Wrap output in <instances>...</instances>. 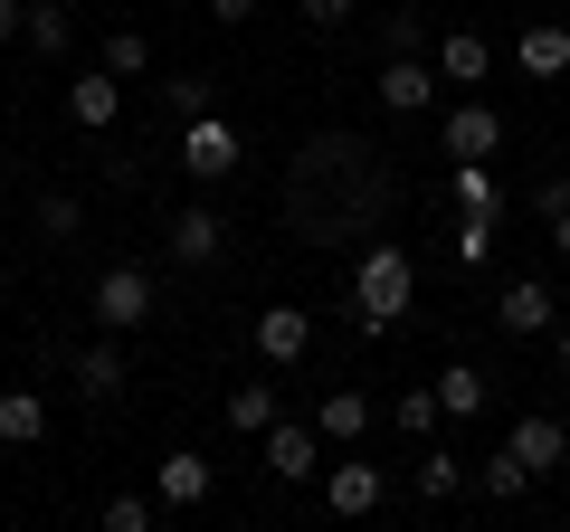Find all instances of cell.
Instances as JSON below:
<instances>
[{
    "label": "cell",
    "mask_w": 570,
    "mask_h": 532,
    "mask_svg": "<svg viewBox=\"0 0 570 532\" xmlns=\"http://www.w3.org/2000/svg\"><path fill=\"white\" fill-rule=\"evenodd\" d=\"M390 200H400V171H390L381 144H362V134H314V144L285 162V228L305 247L381 238Z\"/></svg>",
    "instance_id": "6da1fadb"
},
{
    "label": "cell",
    "mask_w": 570,
    "mask_h": 532,
    "mask_svg": "<svg viewBox=\"0 0 570 532\" xmlns=\"http://www.w3.org/2000/svg\"><path fill=\"white\" fill-rule=\"evenodd\" d=\"M409 305H419V257L400 238H362V257H352V333L390 343L409 324Z\"/></svg>",
    "instance_id": "7a4b0ae2"
},
{
    "label": "cell",
    "mask_w": 570,
    "mask_h": 532,
    "mask_svg": "<svg viewBox=\"0 0 570 532\" xmlns=\"http://www.w3.org/2000/svg\"><path fill=\"white\" fill-rule=\"evenodd\" d=\"M86 305H96V333H142V324H153V305H163V276L124 257V266H105V276H96Z\"/></svg>",
    "instance_id": "3957f363"
},
{
    "label": "cell",
    "mask_w": 570,
    "mask_h": 532,
    "mask_svg": "<svg viewBox=\"0 0 570 532\" xmlns=\"http://www.w3.org/2000/svg\"><path fill=\"white\" fill-rule=\"evenodd\" d=\"M438 152H448V162H494V152H504V115H494L485 96L438 105Z\"/></svg>",
    "instance_id": "277c9868"
},
{
    "label": "cell",
    "mask_w": 570,
    "mask_h": 532,
    "mask_svg": "<svg viewBox=\"0 0 570 532\" xmlns=\"http://www.w3.org/2000/svg\"><path fill=\"white\" fill-rule=\"evenodd\" d=\"M171 162L190 171V181H228V171L247 162V134L228 115H200V124H181V144H171Z\"/></svg>",
    "instance_id": "5b68a950"
},
{
    "label": "cell",
    "mask_w": 570,
    "mask_h": 532,
    "mask_svg": "<svg viewBox=\"0 0 570 532\" xmlns=\"http://www.w3.org/2000/svg\"><path fill=\"white\" fill-rule=\"evenodd\" d=\"M257 456H266L276 485H314V475H324V428H314V418H276V428L257 437Z\"/></svg>",
    "instance_id": "8992f818"
},
{
    "label": "cell",
    "mask_w": 570,
    "mask_h": 532,
    "mask_svg": "<svg viewBox=\"0 0 570 532\" xmlns=\"http://www.w3.org/2000/svg\"><path fill=\"white\" fill-rule=\"evenodd\" d=\"M381 115H438V96H448V77H438V58H381Z\"/></svg>",
    "instance_id": "52a82bcc"
},
{
    "label": "cell",
    "mask_w": 570,
    "mask_h": 532,
    "mask_svg": "<svg viewBox=\"0 0 570 532\" xmlns=\"http://www.w3.org/2000/svg\"><path fill=\"white\" fill-rule=\"evenodd\" d=\"M494 324H504L513 343H542V333H561V295H551L542 276H513V286L494 295Z\"/></svg>",
    "instance_id": "ba28073f"
},
{
    "label": "cell",
    "mask_w": 570,
    "mask_h": 532,
    "mask_svg": "<svg viewBox=\"0 0 570 532\" xmlns=\"http://www.w3.org/2000/svg\"><path fill=\"white\" fill-rule=\"evenodd\" d=\"M247 343H257L266 371H285V362H305V352H314V314L305 305H266V314H247Z\"/></svg>",
    "instance_id": "9c48e42d"
},
{
    "label": "cell",
    "mask_w": 570,
    "mask_h": 532,
    "mask_svg": "<svg viewBox=\"0 0 570 532\" xmlns=\"http://www.w3.org/2000/svg\"><path fill=\"white\" fill-rule=\"evenodd\" d=\"M390 504V475L371 466V456H343V466H324V513H343V523H362V513Z\"/></svg>",
    "instance_id": "30bf717a"
},
{
    "label": "cell",
    "mask_w": 570,
    "mask_h": 532,
    "mask_svg": "<svg viewBox=\"0 0 570 532\" xmlns=\"http://www.w3.org/2000/svg\"><path fill=\"white\" fill-rule=\"evenodd\" d=\"M67 124H77V134H115L124 124V77L115 67H86V77L67 86Z\"/></svg>",
    "instance_id": "8fae6325"
},
{
    "label": "cell",
    "mask_w": 570,
    "mask_h": 532,
    "mask_svg": "<svg viewBox=\"0 0 570 532\" xmlns=\"http://www.w3.org/2000/svg\"><path fill=\"white\" fill-rule=\"evenodd\" d=\"M219 247H228V219L209 200L171 209V266H219Z\"/></svg>",
    "instance_id": "7c38bea8"
},
{
    "label": "cell",
    "mask_w": 570,
    "mask_h": 532,
    "mask_svg": "<svg viewBox=\"0 0 570 532\" xmlns=\"http://www.w3.org/2000/svg\"><path fill=\"white\" fill-rule=\"evenodd\" d=\"M209 485H219V466H209L200 447H171L163 466H153V494H163L171 513H190V504H209Z\"/></svg>",
    "instance_id": "4fadbf2b"
},
{
    "label": "cell",
    "mask_w": 570,
    "mask_h": 532,
    "mask_svg": "<svg viewBox=\"0 0 570 532\" xmlns=\"http://www.w3.org/2000/svg\"><path fill=\"white\" fill-rule=\"evenodd\" d=\"M504 447L523 456L532 475H561V466H570V428H561V418H551V410H532V418H513V437H504Z\"/></svg>",
    "instance_id": "5bb4252c"
},
{
    "label": "cell",
    "mask_w": 570,
    "mask_h": 532,
    "mask_svg": "<svg viewBox=\"0 0 570 532\" xmlns=\"http://www.w3.org/2000/svg\"><path fill=\"white\" fill-rule=\"evenodd\" d=\"M513 67H523L532 86H561V77H570V29H561V20H532L523 39H513Z\"/></svg>",
    "instance_id": "9a60e30c"
},
{
    "label": "cell",
    "mask_w": 570,
    "mask_h": 532,
    "mask_svg": "<svg viewBox=\"0 0 570 532\" xmlns=\"http://www.w3.org/2000/svg\"><path fill=\"white\" fill-rule=\"evenodd\" d=\"M448 200L475 209V219H504L513 190H504V171H494V162H448Z\"/></svg>",
    "instance_id": "2e32d148"
},
{
    "label": "cell",
    "mask_w": 570,
    "mask_h": 532,
    "mask_svg": "<svg viewBox=\"0 0 570 532\" xmlns=\"http://www.w3.org/2000/svg\"><path fill=\"white\" fill-rule=\"evenodd\" d=\"M438 77L475 96V86L494 77V48H485V29H448V39H438Z\"/></svg>",
    "instance_id": "e0dca14e"
},
{
    "label": "cell",
    "mask_w": 570,
    "mask_h": 532,
    "mask_svg": "<svg viewBox=\"0 0 570 532\" xmlns=\"http://www.w3.org/2000/svg\"><path fill=\"white\" fill-rule=\"evenodd\" d=\"M314 428H324V447H362L371 437V400L362 390H324V400H314Z\"/></svg>",
    "instance_id": "ac0fdd59"
},
{
    "label": "cell",
    "mask_w": 570,
    "mask_h": 532,
    "mask_svg": "<svg viewBox=\"0 0 570 532\" xmlns=\"http://www.w3.org/2000/svg\"><path fill=\"white\" fill-rule=\"evenodd\" d=\"M219 418H228L238 437H266V428L285 418V400H276V381H238V390L219 400Z\"/></svg>",
    "instance_id": "d6986e66"
},
{
    "label": "cell",
    "mask_w": 570,
    "mask_h": 532,
    "mask_svg": "<svg viewBox=\"0 0 570 532\" xmlns=\"http://www.w3.org/2000/svg\"><path fill=\"white\" fill-rule=\"evenodd\" d=\"M428 390H438V410H448V418H475V410H485V400H494V381H485V371H475V362H448V371H438V381H428Z\"/></svg>",
    "instance_id": "ffe728a7"
},
{
    "label": "cell",
    "mask_w": 570,
    "mask_h": 532,
    "mask_svg": "<svg viewBox=\"0 0 570 532\" xmlns=\"http://www.w3.org/2000/svg\"><path fill=\"white\" fill-rule=\"evenodd\" d=\"M48 437V400L39 390H0V447H39Z\"/></svg>",
    "instance_id": "44dd1931"
},
{
    "label": "cell",
    "mask_w": 570,
    "mask_h": 532,
    "mask_svg": "<svg viewBox=\"0 0 570 532\" xmlns=\"http://www.w3.org/2000/svg\"><path fill=\"white\" fill-rule=\"evenodd\" d=\"M494 238H504V219H475V209H456V228H448V257L475 276V266H494Z\"/></svg>",
    "instance_id": "7402d4cb"
},
{
    "label": "cell",
    "mask_w": 570,
    "mask_h": 532,
    "mask_svg": "<svg viewBox=\"0 0 570 532\" xmlns=\"http://www.w3.org/2000/svg\"><path fill=\"white\" fill-rule=\"evenodd\" d=\"M475 485H485V494H494V504H523V494H532V485H542V475H532V466H523V456H513V447H494V456H485V466H475Z\"/></svg>",
    "instance_id": "603a6c76"
},
{
    "label": "cell",
    "mask_w": 570,
    "mask_h": 532,
    "mask_svg": "<svg viewBox=\"0 0 570 532\" xmlns=\"http://www.w3.org/2000/svg\"><path fill=\"white\" fill-rule=\"evenodd\" d=\"M124 381H134V371H124L115 343H86V352H77V390H86V400H115Z\"/></svg>",
    "instance_id": "cb8c5ba5"
},
{
    "label": "cell",
    "mask_w": 570,
    "mask_h": 532,
    "mask_svg": "<svg viewBox=\"0 0 570 532\" xmlns=\"http://www.w3.org/2000/svg\"><path fill=\"white\" fill-rule=\"evenodd\" d=\"M29 48H39V58H67V48H77V20H67V0H29Z\"/></svg>",
    "instance_id": "d4e9b609"
},
{
    "label": "cell",
    "mask_w": 570,
    "mask_h": 532,
    "mask_svg": "<svg viewBox=\"0 0 570 532\" xmlns=\"http://www.w3.org/2000/svg\"><path fill=\"white\" fill-rule=\"evenodd\" d=\"M419 494H428V504H456V494H466V456H456V447H428L419 456Z\"/></svg>",
    "instance_id": "484cf974"
},
{
    "label": "cell",
    "mask_w": 570,
    "mask_h": 532,
    "mask_svg": "<svg viewBox=\"0 0 570 532\" xmlns=\"http://www.w3.org/2000/svg\"><path fill=\"white\" fill-rule=\"evenodd\" d=\"M96 523L105 532H153V523H163V494H105Z\"/></svg>",
    "instance_id": "4316f807"
},
{
    "label": "cell",
    "mask_w": 570,
    "mask_h": 532,
    "mask_svg": "<svg viewBox=\"0 0 570 532\" xmlns=\"http://www.w3.org/2000/svg\"><path fill=\"white\" fill-rule=\"evenodd\" d=\"M163 115H171V124L219 115V86H209V77H171V86H163Z\"/></svg>",
    "instance_id": "83f0119b"
},
{
    "label": "cell",
    "mask_w": 570,
    "mask_h": 532,
    "mask_svg": "<svg viewBox=\"0 0 570 532\" xmlns=\"http://www.w3.org/2000/svg\"><path fill=\"white\" fill-rule=\"evenodd\" d=\"M96 67H115L124 86H134V77H153V39H142V29H115V39H105V58H96Z\"/></svg>",
    "instance_id": "f1b7e54d"
},
{
    "label": "cell",
    "mask_w": 570,
    "mask_h": 532,
    "mask_svg": "<svg viewBox=\"0 0 570 532\" xmlns=\"http://www.w3.org/2000/svg\"><path fill=\"white\" fill-rule=\"evenodd\" d=\"M77 228H86V200H77V190H48V200H39V238H48V247H67Z\"/></svg>",
    "instance_id": "f546056e"
},
{
    "label": "cell",
    "mask_w": 570,
    "mask_h": 532,
    "mask_svg": "<svg viewBox=\"0 0 570 532\" xmlns=\"http://www.w3.org/2000/svg\"><path fill=\"white\" fill-rule=\"evenodd\" d=\"M390 418H400V437H438V390H400V400H390Z\"/></svg>",
    "instance_id": "4dcf8cb0"
},
{
    "label": "cell",
    "mask_w": 570,
    "mask_h": 532,
    "mask_svg": "<svg viewBox=\"0 0 570 532\" xmlns=\"http://www.w3.org/2000/svg\"><path fill=\"white\" fill-rule=\"evenodd\" d=\"M371 39H381V58H419V48H428V20H419V10H390Z\"/></svg>",
    "instance_id": "1f68e13d"
},
{
    "label": "cell",
    "mask_w": 570,
    "mask_h": 532,
    "mask_svg": "<svg viewBox=\"0 0 570 532\" xmlns=\"http://www.w3.org/2000/svg\"><path fill=\"white\" fill-rule=\"evenodd\" d=\"M532 209H542V219H551V209H570V171H542V190H532Z\"/></svg>",
    "instance_id": "d6a6232c"
},
{
    "label": "cell",
    "mask_w": 570,
    "mask_h": 532,
    "mask_svg": "<svg viewBox=\"0 0 570 532\" xmlns=\"http://www.w3.org/2000/svg\"><path fill=\"white\" fill-rule=\"evenodd\" d=\"M295 10H305L314 29H343V20H352V0H295Z\"/></svg>",
    "instance_id": "836d02e7"
},
{
    "label": "cell",
    "mask_w": 570,
    "mask_h": 532,
    "mask_svg": "<svg viewBox=\"0 0 570 532\" xmlns=\"http://www.w3.org/2000/svg\"><path fill=\"white\" fill-rule=\"evenodd\" d=\"M10 39H29V0H0V48Z\"/></svg>",
    "instance_id": "e575fe53"
},
{
    "label": "cell",
    "mask_w": 570,
    "mask_h": 532,
    "mask_svg": "<svg viewBox=\"0 0 570 532\" xmlns=\"http://www.w3.org/2000/svg\"><path fill=\"white\" fill-rule=\"evenodd\" d=\"M247 10H257V0H209V20H219V29H247Z\"/></svg>",
    "instance_id": "d590c367"
},
{
    "label": "cell",
    "mask_w": 570,
    "mask_h": 532,
    "mask_svg": "<svg viewBox=\"0 0 570 532\" xmlns=\"http://www.w3.org/2000/svg\"><path fill=\"white\" fill-rule=\"evenodd\" d=\"M542 228H551V257H570V209H551Z\"/></svg>",
    "instance_id": "8d00e7d4"
},
{
    "label": "cell",
    "mask_w": 570,
    "mask_h": 532,
    "mask_svg": "<svg viewBox=\"0 0 570 532\" xmlns=\"http://www.w3.org/2000/svg\"><path fill=\"white\" fill-rule=\"evenodd\" d=\"M551 362H561V381H570V314H561V333H551Z\"/></svg>",
    "instance_id": "74e56055"
},
{
    "label": "cell",
    "mask_w": 570,
    "mask_h": 532,
    "mask_svg": "<svg viewBox=\"0 0 570 532\" xmlns=\"http://www.w3.org/2000/svg\"><path fill=\"white\" fill-rule=\"evenodd\" d=\"M0 171H10V134H0Z\"/></svg>",
    "instance_id": "f35d334b"
}]
</instances>
